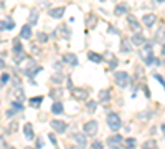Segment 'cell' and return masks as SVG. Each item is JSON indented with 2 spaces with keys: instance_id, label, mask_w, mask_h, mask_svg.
Here are the masks:
<instances>
[{
  "instance_id": "1",
  "label": "cell",
  "mask_w": 165,
  "mask_h": 149,
  "mask_svg": "<svg viewBox=\"0 0 165 149\" xmlns=\"http://www.w3.org/2000/svg\"><path fill=\"white\" fill-rule=\"evenodd\" d=\"M140 58L145 60L147 65H152V63H159L157 60L154 58V50H152V43H145V45L140 48Z\"/></svg>"
},
{
  "instance_id": "2",
  "label": "cell",
  "mask_w": 165,
  "mask_h": 149,
  "mask_svg": "<svg viewBox=\"0 0 165 149\" xmlns=\"http://www.w3.org/2000/svg\"><path fill=\"white\" fill-rule=\"evenodd\" d=\"M114 81H116L117 86H121V88H125V86H129L130 78H129V75L125 73V71H116L114 73Z\"/></svg>"
},
{
  "instance_id": "3",
  "label": "cell",
  "mask_w": 165,
  "mask_h": 149,
  "mask_svg": "<svg viewBox=\"0 0 165 149\" xmlns=\"http://www.w3.org/2000/svg\"><path fill=\"white\" fill-rule=\"evenodd\" d=\"M108 126L112 129V131H119L121 126H122V121L116 113H109L108 114Z\"/></svg>"
},
{
  "instance_id": "4",
  "label": "cell",
  "mask_w": 165,
  "mask_h": 149,
  "mask_svg": "<svg viewBox=\"0 0 165 149\" xmlns=\"http://www.w3.org/2000/svg\"><path fill=\"white\" fill-rule=\"evenodd\" d=\"M98 121H86L84 126H82V131H84L86 136H96L98 134Z\"/></svg>"
},
{
  "instance_id": "5",
  "label": "cell",
  "mask_w": 165,
  "mask_h": 149,
  "mask_svg": "<svg viewBox=\"0 0 165 149\" xmlns=\"http://www.w3.org/2000/svg\"><path fill=\"white\" fill-rule=\"evenodd\" d=\"M122 144H124V139L119 136V134H112L109 139H108V146L111 149H121L122 147Z\"/></svg>"
},
{
  "instance_id": "6",
  "label": "cell",
  "mask_w": 165,
  "mask_h": 149,
  "mask_svg": "<svg viewBox=\"0 0 165 149\" xmlns=\"http://www.w3.org/2000/svg\"><path fill=\"white\" fill-rule=\"evenodd\" d=\"M73 139L76 141V144H78V147H79V149H84L86 147V134L74 133V134H73Z\"/></svg>"
},
{
  "instance_id": "7",
  "label": "cell",
  "mask_w": 165,
  "mask_h": 149,
  "mask_svg": "<svg viewBox=\"0 0 165 149\" xmlns=\"http://www.w3.org/2000/svg\"><path fill=\"white\" fill-rule=\"evenodd\" d=\"M51 128L55 129L56 133L61 134V133L66 131V123L65 121H60V119H53V121H51Z\"/></svg>"
},
{
  "instance_id": "8",
  "label": "cell",
  "mask_w": 165,
  "mask_h": 149,
  "mask_svg": "<svg viewBox=\"0 0 165 149\" xmlns=\"http://www.w3.org/2000/svg\"><path fill=\"white\" fill-rule=\"evenodd\" d=\"M73 96H74L76 99H86L88 98V91L84 88H73Z\"/></svg>"
},
{
  "instance_id": "9",
  "label": "cell",
  "mask_w": 165,
  "mask_h": 149,
  "mask_svg": "<svg viewBox=\"0 0 165 149\" xmlns=\"http://www.w3.org/2000/svg\"><path fill=\"white\" fill-rule=\"evenodd\" d=\"M63 13H65V7H56V8H50L48 15L53 17V18H61Z\"/></svg>"
},
{
  "instance_id": "10",
  "label": "cell",
  "mask_w": 165,
  "mask_h": 149,
  "mask_svg": "<svg viewBox=\"0 0 165 149\" xmlns=\"http://www.w3.org/2000/svg\"><path fill=\"white\" fill-rule=\"evenodd\" d=\"M154 40H155V42H159V43H163V45H165V28H163V27L157 28V32H155Z\"/></svg>"
},
{
  "instance_id": "11",
  "label": "cell",
  "mask_w": 165,
  "mask_h": 149,
  "mask_svg": "<svg viewBox=\"0 0 165 149\" xmlns=\"http://www.w3.org/2000/svg\"><path fill=\"white\" fill-rule=\"evenodd\" d=\"M155 20H157V18H155V15H152V13H147V15L142 17V22H144L145 27H152L155 23Z\"/></svg>"
},
{
  "instance_id": "12",
  "label": "cell",
  "mask_w": 165,
  "mask_h": 149,
  "mask_svg": "<svg viewBox=\"0 0 165 149\" xmlns=\"http://www.w3.org/2000/svg\"><path fill=\"white\" fill-rule=\"evenodd\" d=\"M63 60H65L66 63H70L71 66L78 65V58H76V55H73V53H66V55H63Z\"/></svg>"
},
{
  "instance_id": "13",
  "label": "cell",
  "mask_w": 165,
  "mask_h": 149,
  "mask_svg": "<svg viewBox=\"0 0 165 149\" xmlns=\"http://www.w3.org/2000/svg\"><path fill=\"white\" fill-rule=\"evenodd\" d=\"M132 43L134 45H140V46H144L145 45V38L140 35V33H135V35L132 37Z\"/></svg>"
},
{
  "instance_id": "14",
  "label": "cell",
  "mask_w": 165,
  "mask_h": 149,
  "mask_svg": "<svg viewBox=\"0 0 165 149\" xmlns=\"http://www.w3.org/2000/svg\"><path fill=\"white\" fill-rule=\"evenodd\" d=\"M23 133H25L27 139H33V128H32L30 123H27L25 126H23Z\"/></svg>"
},
{
  "instance_id": "15",
  "label": "cell",
  "mask_w": 165,
  "mask_h": 149,
  "mask_svg": "<svg viewBox=\"0 0 165 149\" xmlns=\"http://www.w3.org/2000/svg\"><path fill=\"white\" fill-rule=\"evenodd\" d=\"M20 37H22V38H30V37H32V27H30V25L22 27V30H20Z\"/></svg>"
},
{
  "instance_id": "16",
  "label": "cell",
  "mask_w": 165,
  "mask_h": 149,
  "mask_svg": "<svg viewBox=\"0 0 165 149\" xmlns=\"http://www.w3.org/2000/svg\"><path fill=\"white\" fill-rule=\"evenodd\" d=\"M127 20H129V23H130V28H132L134 32H139L140 30V25L137 23V20L132 17V15H127Z\"/></svg>"
},
{
  "instance_id": "17",
  "label": "cell",
  "mask_w": 165,
  "mask_h": 149,
  "mask_svg": "<svg viewBox=\"0 0 165 149\" xmlns=\"http://www.w3.org/2000/svg\"><path fill=\"white\" fill-rule=\"evenodd\" d=\"M109 99H111L109 90H101V91H99V101L106 103V101H109Z\"/></svg>"
},
{
  "instance_id": "18",
  "label": "cell",
  "mask_w": 165,
  "mask_h": 149,
  "mask_svg": "<svg viewBox=\"0 0 165 149\" xmlns=\"http://www.w3.org/2000/svg\"><path fill=\"white\" fill-rule=\"evenodd\" d=\"M114 13H116V15H125V13H127V7L122 5V3H119V5H116Z\"/></svg>"
},
{
  "instance_id": "19",
  "label": "cell",
  "mask_w": 165,
  "mask_h": 149,
  "mask_svg": "<svg viewBox=\"0 0 165 149\" xmlns=\"http://www.w3.org/2000/svg\"><path fill=\"white\" fill-rule=\"evenodd\" d=\"M124 144H125V149H135V146H137V141H135L134 138H127L124 141Z\"/></svg>"
},
{
  "instance_id": "20",
  "label": "cell",
  "mask_w": 165,
  "mask_h": 149,
  "mask_svg": "<svg viewBox=\"0 0 165 149\" xmlns=\"http://www.w3.org/2000/svg\"><path fill=\"white\" fill-rule=\"evenodd\" d=\"M142 149H157V141L149 139V141H145V142L142 144Z\"/></svg>"
},
{
  "instance_id": "21",
  "label": "cell",
  "mask_w": 165,
  "mask_h": 149,
  "mask_svg": "<svg viewBox=\"0 0 165 149\" xmlns=\"http://www.w3.org/2000/svg\"><path fill=\"white\" fill-rule=\"evenodd\" d=\"M88 58H89L91 61H94V63H101V61H103V56L98 55V53H94V51L88 53Z\"/></svg>"
},
{
  "instance_id": "22",
  "label": "cell",
  "mask_w": 165,
  "mask_h": 149,
  "mask_svg": "<svg viewBox=\"0 0 165 149\" xmlns=\"http://www.w3.org/2000/svg\"><path fill=\"white\" fill-rule=\"evenodd\" d=\"M51 113H55V114H61L63 113V104L61 103H53V106H51Z\"/></svg>"
},
{
  "instance_id": "23",
  "label": "cell",
  "mask_w": 165,
  "mask_h": 149,
  "mask_svg": "<svg viewBox=\"0 0 165 149\" xmlns=\"http://www.w3.org/2000/svg\"><path fill=\"white\" fill-rule=\"evenodd\" d=\"M0 27H2V30H10V28L13 27V22L8 20V23H7L5 20H2V22H0Z\"/></svg>"
},
{
  "instance_id": "24",
  "label": "cell",
  "mask_w": 165,
  "mask_h": 149,
  "mask_svg": "<svg viewBox=\"0 0 165 149\" xmlns=\"http://www.w3.org/2000/svg\"><path fill=\"white\" fill-rule=\"evenodd\" d=\"M96 106H98V103H96V101H88V104H86L88 113H94L96 111Z\"/></svg>"
},
{
  "instance_id": "25",
  "label": "cell",
  "mask_w": 165,
  "mask_h": 149,
  "mask_svg": "<svg viewBox=\"0 0 165 149\" xmlns=\"http://www.w3.org/2000/svg\"><path fill=\"white\" fill-rule=\"evenodd\" d=\"M13 48H15V53H17V55H22L23 48H22V43H18V40H15V45H13Z\"/></svg>"
},
{
  "instance_id": "26",
  "label": "cell",
  "mask_w": 165,
  "mask_h": 149,
  "mask_svg": "<svg viewBox=\"0 0 165 149\" xmlns=\"http://www.w3.org/2000/svg\"><path fill=\"white\" fill-rule=\"evenodd\" d=\"M130 50H132V46H130L129 40H124V42H122V51H127V53H129Z\"/></svg>"
},
{
  "instance_id": "27",
  "label": "cell",
  "mask_w": 165,
  "mask_h": 149,
  "mask_svg": "<svg viewBox=\"0 0 165 149\" xmlns=\"http://www.w3.org/2000/svg\"><path fill=\"white\" fill-rule=\"evenodd\" d=\"M30 104H32V106H35V108H38L41 104V98H32L30 99Z\"/></svg>"
},
{
  "instance_id": "28",
  "label": "cell",
  "mask_w": 165,
  "mask_h": 149,
  "mask_svg": "<svg viewBox=\"0 0 165 149\" xmlns=\"http://www.w3.org/2000/svg\"><path fill=\"white\" fill-rule=\"evenodd\" d=\"M46 40H48V35H46V33H43V32L38 33V42H40V43H45Z\"/></svg>"
},
{
  "instance_id": "29",
  "label": "cell",
  "mask_w": 165,
  "mask_h": 149,
  "mask_svg": "<svg viewBox=\"0 0 165 149\" xmlns=\"http://www.w3.org/2000/svg\"><path fill=\"white\" fill-rule=\"evenodd\" d=\"M12 108H13V111H22V109H23L22 103H18V101H13L12 103Z\"/></svg>"
},
{
  "instance_id": "30",
  "label": "cell",
  "mask_w": 165,
  "mask_h": 149,
  "mask_svg": "<svg viewBox=\"0 0 165 149\" xmlns=\"http://www.w3.org/2000/svg\"><path fill=\"white\" fill-rule=\"evenodd\" d=\"M36 20H38V13H36V12H33L32 15H30V18H28V22L35 25V23H36Z\"/></svg>"
},
{
  "instance_id": "31",
  "label": "cell",
  "mask_w": 165,
  "mask_h": 149,
  "mask_svg": "<svg viewBox=\"0 0 165 149\" xmlns=\"http://www.w3.org/2000/svg\"><path fill=\"white\" fill-rule=\"evenodd\" d=\"M96 23V15H89V20H88V27L93 28V25Z\"/></svg>"
},
{
  "instance_id": "32",
  "label": "cell",
  "mask_w": 165,
  "mask_h": 149,
  "mask_svg": "<svg viewBox=\"0 0 165 149\" xmlns=\"http://www.w3.org/2000/svg\"><path fill=\"white\" fill-rule=\"evenodd\" d=\"M8 80H10V76H8L7 73H2V85H3V86L8 83Z\"/></svg>"
},
{
  "instance_id": "33",
  "label": "cell",
  "mask_w": 165,
  "mask_h": 149,
  "mask_svg": "<svg viewBox=\"0 0 165 149\" xmlns=\"http://www.w3.org/2000/svg\"><path fill=\"white\" fill-rule=\"evenodd\" d=\"M91 149H103V142H101V141H94Z\"/></svg>"
},
{
  "instance_id": "34",
  "label": "cell",
  "mask_w": 165,
  "mask_h": 149,
  "mask_svg": "<svg viewBox=\"0 0 165 149\" xmlns=\"http://www.w3.org/2000/svg\"><path fill=\"white\" fill-rule=\"evenodd\" d=\"M155 78H157V80L160 81V85H162V86H163V88H165V80L162 78V76H160V75H155Z\"/></svg>"
},
{
  "instance_id": "35",
  "label": "cell",
  "mask_w": 165,
  "mask_h": 149,
  "mask_svg": "<svg viewBox=\"0 0 165 149\" xmlns=\"http://www.w3.org/2000/svg\"><path fill=\"white\" fill-rule=\"evenodd\" d=\"M53 81H55V83H61V75L60 76H58V75L53 76Z\"/></svg>"
},
{
  "instance_id": "36",
  "label": "cell",
  "mask_w": 165,
  "mask_h": 149,
  "mask_svg": "<svg viewBox=\"0 0 165 149\" xmlns=\"http://www.w3.org/2000/svg\"><path fill=\"white\" fill-rule=\"evenodd\" d=\"M17 129V123H12V126H10V131H15Z\"/></svg>"
},
{
  "instance_id": "37",
  "label": "cell",
  "mask_w": 165,
  "mask_h": 149,
  "mask_svg": "<svg viewBox=\"0 0 165 149\" xmlns=\"http://www.w3.org/2000/svg\"><path fill=\"white\" fill-rule=\"evenodd\" d=\"M162 55H165V45L162 46Z\"/></svg>"
},
{
  "instance_id": "38",
  "label": "cell",
  "mask_w": 165,
  "mask_h": 149,
  "mask_svg": "<svg viewBox=\"0 0 165 149\" xmlns=\"http://www.w3.org/2000/svg\"><path fill=\"white\" fill-rule=\"evenodd\" d=\"M5 149H15V147H10V146H7V147H5Z\"/></svg>"
},
{
  "instance_id": "39",
  "label": "cell",
  "mask_w": 165,
  "mask_h": 149,
  "mask_svg": "<svg viewBox=\"0 0 165 149\" xmlns=\"http://www.w3.org/2000/svg\"><path fill=\"white\" fill-rule=\"evenodd\" d=\"M27 149H32V147H27Z\"/></svg>"
}]
</instances>
